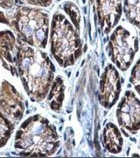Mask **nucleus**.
I'll return each mask as SVG.
<instances>
[{
  "instance_id": "obj_1",
  "label": "nucleus",
  "mask_w": 140,
  "mask_h": 158,
  "mask_svg": "<svg viewBox=\"0 0 140 158\" xmlns=\"http://www.w3.org/2000/svg\"><path fill=\"white\" fill-rule=\"evenodd\" d=\"M17 70L23 87L31 100H44L48 95L55 75V66L47 54L33 46H18Z\"/></svg>"
},
{
  "instance_id": "obj_2",
  "label": "nucleus",
  "mask_w": 140,
  "mask_h": 158,
  "mask_svg": "<svg viewBox=\"0 0 140 158\" xmlns=\"http://www.w3.org/2000/svg\"><path fill=\"white\" fill-rule=\"evenodd\" d=\"M60 144L55 127L46 118L35 114L24 120L16 132L14 151L20 156H52Z\"/></svg>"
},
{
  "instance_id": "obj_3",
  "label": "nucleus",
  "mask_w": 140,
  "mask_h": 158,
  "mask_svg": "<svg viewBox=\"0 0 140 158\" xmlns=\"http://www.w3.org/2000/svg\"><path fill=\"white\" fill-rule=\"evenodd\" d=\"M51 54L62 68L74 65L82 53L80 25L69 21L62 13H55L50 30Z\"/></svg>"
},
{
  "instance_id": "obj_4",
  "label": "nucleus",
  "mask_w": 140,
  "mask_h": 158,
  "mask_svg": "<svg viewBox=\"0 0 140 158\" xmlns=\"http://www.w3.org/2000/svg\"><path fill=\"white\" fill-rule=\"evenodd\" d=\"M12 27L23 41L44 49L49 34V16L40 9L22 6L18 8L11 19Z\"/></svg>"
},
{
  "instance_id": "obj_5",
  "label": "nucleus",
  "mask_w": 140,
  "mask_h": 158,
  "mask_svg": "<svg viewBox=\"0 0 140 158\" xmlns=\"http://www.w3.org/2000/svg\"><path fill=\"white\" fill-rule=\"evenodd\" d=\"M138 50V39L129 29L119 26L114 30L109 43V54L119 69L126 71L130 67Z\"/></svg>"
},
{
  "instance_id": "obj_6",
  "label": "nucleus",
  "mask_w": 140,
  "mask_h": 158,
  "mask_svg": "<svg viewBox=\"0 0 140 158\" xmlns=\"http://www.w3.org/2000/svg\"><path fill=\"white\" fill-rule=\"evenodd\" d=\"M117 118L124 131L136 135L140 130V99L133 91L127 90L117 108Z\"/></svg>"
},
{
  "instance_id": "obj_7",
  "label": "nucleus",
  "mask_w": 140,
  "mask_h": 158,
  "mask_svg": "<svg viewBox=\"0 0 140 158\" xmlns=\"http://www.w3.org/2000/svg\"><path fill=\"white\" fill-rule=\"evenodd\" d=\"M122 89L121 77L114 65L107 66L100 79L98 98L102 106L111 108L118 102Z\"/></svg>"
},
{
  "instance_id": "obj_8",
  "label": "nucleus",
  "mask_w": 140,
  "mask_h": 158,
  "mask_svg": "<svg viewBox=\"0 0 140 158\" xmlns=\"http://www.w3.org/2000/svg\"><path fill=\"white\" fill-rule=\"evenodd\" d=\"M98 23L103 34L118 25L122 16V0H95Z\"/></svg>"
},
{
  "instance_id": "obj_9",
  "label": "nucleus",
  "mask_w": 140,
  "mask_h": 158,
  "mask_svg": "<svg viewBox=\"0 0 140 158\" xmlns=\"http://www.w3.org/2000/svg\"><path fill=\"white\" fill-rule=\"evenodd\" d=\"M17 52L13 34L10 31L0 32V62L12 76H18Z\"/></svg>"
},
{
  "instance_id": "obj_10",
  "label": "nucleus",
  "mask_w": 140,
  "mask_h": 158,
  "mask_svg": "<svg viewBox=\"0 0 140 158\" xmlns=\"http://www.w3.org/2000/svg\"><path fill=\"white\" fill-rule=\"evenodd\" d=\"M21 95L7 81H3L0 85V111L10 118L20 105Z\"/></svg>"
},
{
  "instance_id": "obj_11",
  "label": "nucleus",
  "mask_w": 140,
  "mask_h": 158,
  "mask_svg": "<svg viewBox=\"0 0 140 158\" xmlns=\"http://www.w3.org/2000/svg\"><path fill=\"white\" fill-rule=\"evenodd\" d=\"M103 145L111 154L122 152L123 147V138L118 127L112 122L107 123L102 134Z\"/></svg>"
},
{
  "instance_id": "obj_12",
  "label": "nucleus",
  "mask_w": 140,
  "mask_h": 158,
  "mask_svg": "<svg viewBox=\"0 0 140 158\" xmlns=\"http://www.w3.org/2000/svg\"><path fill=\"white\" fill-rule=\"evenodd\" d=\"M64 82L62 77H57L52 85L48 93V104L50 108L54 112H59L62 106L64 100Z\"/></svg>"
},
{
  "instance_id": "obj_13",
  "label": "nucleus",
  "mask_w": 140,
  "mask_h": 158,
  "mask_svg": "<svg viewBox=\"0 0 140 158\" xmlns=\"http://www.w3.org/2000/svg\"><path fill=\"white\" fill-rule=\"evenodd\" d=\"M123 11L127 20L140 29V0H123Z\"/></svg>"
},
{
  "instance_id": "obj_14",
  "label": "nucleus",
  "mask_w": 140,
  "mask_h": 158,
  "mask_svg": "<svg viewBox=\"0 0 140 158\" xmlns=\"http://www.w3.org/2000/svg\"><path fill=\"white\" fill-rule=\"evenodd\" d=\"M14 122L0 111V148L5 147L14 130Z\"/></svg>"
},
{
  "instance_id": "obj_15",
  "label": "nucleus",
  "mask_w": 140,
  "mask_h": 158,
  "mask_svg": "<svg viewBox=\"0 0 140 158\" xmlns=\"http://www.w3.org/2000/svg\"><path fill=\"white\" fill-rule=\"evenodd\" d=\"M130 82L134 86L136 91L140 95V58L131 70Z\"/></svg>"
},
{
  "instance_id": "obj_16",
  "label": "nucleus",
  "mask_w": 140,
  "mask_h": 158,
  "mask_svg": "<svg viewBox=\"0 0 140 158\" xmlns=\"http://www.w3.org/2000/svg\"><path fill=\"white\" fill-rule=\"evenodd\" d=\"M25 1L34 6H44V7L49 6L53 2V0H25Z\"/></svg>"
},
{
  "instance_id": "obj_17",
  "label": "nucleus",
  "mask_w": 140,
  "mask_h": 158,
  "mask_svg": "<svg viewBox=\"0 0 140 158\" xmlns=\"http://www.w3.org/2000/svg\"><path fill=\"white\" fill-rule=\"evenodd\" d=\"M13 5L12 0H0V6L3 8H10Z\"/></svg>"
},
{
  "instance_id": "obj_18",
  "label": "nucleus",
  "mask_w": 140,
  "mask_h": 158,
  "mask_svg": "<svg viewBox=\"0 0 140 158\" xmlns=\"http://www.w3.org/2000/svg\"><path fill=\"white\" fill-rule=\"evenodd\" d=\"M139 147H140V142H139Z\"/></svg>"
}]
</instances>
